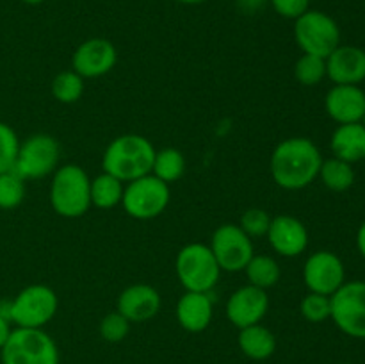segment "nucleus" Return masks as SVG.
Masks as SVG:
<instances>
[{
  "mask_svg": "<svg viewBox=\"0 0 365 364\" xmlns=\"http://www.w3.org/2000/svg\"><path fill=\"white\" fill-rule=\"evenodd\" d=\"M362 123H364V125H365V116H364V120H362Z\"/></svg>",
  "mask_w": 365,
  "mask_h": 364,
  "instance_id": "nucleus-39",
  "label": "nucleus"
},
{
  "mask_svg": "<svg viewBox=\"0 0 365 364\" xmlns=\"http://www.w3.org/2000/svg\"><path fill=\"white\" fill-rule=\"evenodd\" d=\"M175 316H177L178 325L191 334L205 330L214 316V303L209 293L185 291L178 298Z\"/></svg>",
  "mask_w": 365,
  "mask_h": 364,
  "instance_id": "nucleus-19",
  "label": "nucleus"
},
{
  "mask_svg": "<svg viewBox=\"0 0 365 364\" xmlns=\"http://www.w3.org/2000/svg\"><path fill=\"white\" fill-rule=\"evenodd\" d=\"M185 171V159L182 156V152L173 146H168V148L157 150L155 159H153V168L152 173L157 178H160L163 182H166L168 186L171 182H177L178 178H182Z\"/></svg>",
  "mask_w": 365,
  "mask_h": 364,
  "instance_id": "nucleus-25",
  "label": "nucleus"
},
{
  "mask_svg": "<svg viewBox=\"0 0 365 364\" xmlns=\"http://www.w3.org/2000/svg\"><path fill=\"white\" fill-rule=\"evenodd\" d=\"M273 218L260 207H252L242 213L241 220H239V227L246 232L252 239L262 238L269 231V225Z\"/></svg>",
  "mask_w": 365,
  "mask_h": 364,
  "instance_id": "nucleus-32",
  "label": "nucleus"
},
{
  "mask_svg": "<svg viewBox=\"0 0 365 364\" xmlns=\"http://www.w3.org/2000/svg\"><path fill=\"white\" fill-rule=\"evenodd\" d=\"M239 348L248 359L266 360L277 352V338L262 323L239 328Z\"/></svg>",
  "mask_w": 365,
  "mask_h": 364,
  "instance_id": "nucleus-21",
  "label": "nucleus"
},
{
  "mask_svg": "<svg viewBox=\"0 0 365 364\" xmlns=\"http://www.w3.org/2000/svg\"><path fill=\"white\" fill-rule=\"evenodd\" d=\"M24 4H29V6H39V4H43L45 0H21Z\"/></svg>",
  "mask_w": 365,
  "mask_h": 364,
  "instance_id": "nucleus-38",
  "label": "nucleus"
},
{
  "mask_svg": "<svg viewBox=\"0 0 365 364\" xmlns=\"http://www.w3.org/2000/svg\"><path fill=\"white\" fill-rule=\"evenodd\" d=\"M330 318L341 332L355 339H365V282H344L330 296Z\"/></svg>",
  "mask_w": 365,
  "mask_h": 364,
  "instance_id": "nucleus-10",
  "label": "nucleus"
},
{
  "mask_svg": "<svg viewBox=\"0 0 365 364\" xmlns=\"http://www.w3.org/2000/svg\"><path fill=\"white\" fill-rule=\"evenodd\" d=\"M269 310V296L264 289L246 284L235 289L227 300V318L237 328L257 325Z\"/></svg>",
  "mask_w": 365,
  "mask_h": 364,
  "instance_id": "nucleus-14",
  "label": "nucleus"
},
{
  "mask_svg": "<svg viewBox=\"0 0 365 364\" xmlns=\"http://www.w3.org/2000/svg\"><path fill=\"white\" fill-rule=\"evenodd\" d=\"M118 61V50L109 39L89 38L75 49L71 56V70L82 79H96L109 74Z\"/></svg>",
  "mask_w": 365,
  "mask_h": 364,
  "instance_id": "nucleus-13",
  "label": "nucleus"
},
{
  "mask_svg": "<svg viewBox=\"0 0 365 364\" xmlns=\"http://www.w3.org/2000/svg\"><path fill=\"white\" fill-rule=\"evenodd\" d=\"M123 191L125 182L103 171L98 177L91 178V206L98 209H113L121 203Z\"/></svg>",
  "mask_w": 365,
  "mask_h": 364,
  "instance_id": "nucleus-23",
  "label": "nucleus"
},
{
  "mask_svg": "<svg viewBox=\"0 0 365 364\" xmlns=\"http://www.w3.org/2000/svg\"><path fill=\"white\" fill-rule=\"evenodd\" d=\"M84 93V79L73 70L57 74L52 81V95L61 103H75Z\"/></svg>",
  "mask_w": 365,
  "mask_h": 364,
  "instance_id": "nucleus-26",
  "label": "nucleus"
},
{
  "mask_svg": "<svg viewBox=\"0 0 365 364\" xmlns=\"http://www.w3.org/2000/svg\"><path fill=\"white\" fill-rule=\"evenodd\" d=\"M303 282L310 293L331 296L346 282L344 263L330 250L314 252L303 266Z\"/></svg>",
  "mask_w": 365,
  "mask_h": 364,
  "instance_id": "nucleus-12",
  "label": "nucleus"
},
{
  "mask_svg": "<svg viewBox=\"0 0 365 364\" xmlns=\"http://www.w3.org/2000/svg\"><path fill=\"white\" fill-rule=\"evenodd\" d=\"M11 330H13V328H11V321L7 320V318L0 316V350H2V346L6 345V341H7V338H9Z\"/></svg>",
  "mask_w": 365,
  "mask_h": 364,
  "instance_id": "nucleus-35",
  "label": "nucleus"
},
{
  "mask_svg": "<svg viewBox=\"0 0 365 364\" xmlns=\"http://www.w3.org/2000/svg\"><path fill=\"white\" fill-rule=\"evenodd\" d=\"M50 203L63 218H81L91 207V178L78 164H64L53 171Z\"/></svg>",
  "mask_w": 365,
  "mask_h": 364,
  "instance_id": "nucleus-3",
  "label": "nucleus"
},
{
  "mask_svg": "<svg viewBox=\"0 0 365 364\" xmlns=\"http://www.w3.org/2000/svg\"><path fill=\"white\" fill-rule=\"evenodd\" d=\"M130 332V321L118 310L106 314L100 321V335L107 343H120Z\"/></svg>",
  "mask_w": 365,
  "mask_h": 364,
  "instance_id": "nucleus-31",
  "label": "nucleus"
},
{
  "mask_svg": "<svg viewBox=\"0 0 365 364\" xmlns=\"http://www.w3.org/2000/svg\"><path fill=\"white\" fill-rule=\"evenodd\" d=\"M294 21V39L303 54L327 59L341 45V29L330 14L309 9Z\"/></svg>",
  "mask_w": 365,
  "mask_h": 364,
  "instance_id": "nucleus-8",
  "label": "nucleus"
},
{
  "mask_svg": "<svg viewBox=\"0 0 365 364\" xmlns=\"http://www.w3.org/2000/svg\"><path fill=\"white\" fill-rule=\"evenodd\" d=\"M299 313L310 323H323L331 314L330 296L309 291L299 303Z\"/></svg>",
  "mask_w": 365,
  "mask_h": 364,
  "instance_id": "nucleus-29",
  "label": "nucleus"
},
{
  "mask_svg": "<svg viewBox=\"0 0 365 364\" xmlns=\"http://www.w3.org/2000/svg\"><path fill=\"white\" fill-rule=\"evenodd\" d=\"M57 307L59 300L50 285L31 284L11 300L9 320L16 327L43 328L53 320Z\"/></svg>",
  "mask_w": 365,
  "mask_h": 364,
  "instance_id": "nucleus-7",
  "label": "nucleus"
},
{
  "mask_svg": "<svg viewBox=\"0 0 365 364\" xmlns=\"http://www.w3.org/2000/svg\"><path fill=\"white\" fill-rule=\"evenodd\" d=\"M356 248H359L360 256L365 259V221L360 225L359 232H356Z\"/></svg>",
  "mask_w": 365,
  "mask_h": 364,
  "instance_id": "nucleus-36",
  "label": "nucleus"
},
{
  "mask_svg": "<svg viewBox=\"0 0 365 364\" xmlns=\"http://www.w3.org/2000/svg\"><path fill=\"white\" fill-rule=\"evenodd\" d=\"M237 7L245 13H257V11L262 9L269 0H235Z\"/></svg>",
  "mask_w": 365,
  "mask_h": 364,
  "instance_id": "nucleus-34",
  "label": "nucleus"
},
{
  "mask_svg": "<svg viewBox=\"0 0 365 364\" xmlns=\"http://www.w3.org/2000/svg\"><path fill=\"white\" fill-rule=\"evenodd\" d=\"M327 77L334 84L360 86L365 81V50L353 45H339L327 57Z\"/></svg>",
  "mask_w": 365,
  "mask_h": 364,
  "instance_id": "nucleus-18",
  "label": "nucleus"
},
{
  "mask_svg": "<svg viewBox=\"0 0 365 364\" xmlns=\"http://www.w3.org/2000/svg\"><path fill=\"white\" fill-rule=\"evenodd\" d=\"M163 300L159 291L150 284H132L120 293L116 310L130 323H143L152 320L160 310Z\"/></svg>",
  "mask_w": 365,
  "mask_h": 364,
  "instance_id": "nucleus-17",
  "label": "nucleus"
},
{
  "mask_svg": "<svg viewBox=\"0 0 365 364\" xmlns=\"http://www.w3.org/2000/svg\"><path fill=\"white\" fill-rule=\"evenodd\" d=\"M319 178L328 189L341 193L355 184V170L351 163L331 157V159H324L321 164Z\"/></svg>",
  "mask_w": 365,
  "mask_h": 364,
  "instance_id": "nucleus-24",
  "label": "nucleus"
},
{
  "mask_svg": "<svg viewBox=\"0 0 365 364\" xmlns=\"http://www.w3.org/2000/svg\"><path fill=\"white\" fill-rule=\"evenodd\" d=\"M242 271H246L248 284L264 289V291L274 288L282 278V268L278 261L271 256H264V253H259V256L253 253Z\"/></svg>",
  "mask_w": 365,
  "mask_h": 364,
  "instance_id": "nucleus-22",
  "label": "nucleus"
},
{
  "mask_svg": "<svg viewBox=\"0 0 365 364\" xmlns=\"http://www.w3.org/2000/svg\"><path fill=\"white\" fill-rule=\"evenodd\" d=\"M269 4L274 13L289 20H296L310 9V0H269Z\"/></svg>",
  "mask_w": 365,
  "mask_h": 364,
  "instance_id": "nucleus-33",
  "label": "nucleus"
},
{
  "mask_svg": "<svg viewBox=\"0 0 365 364\" xmlns=\"http://www.w3.org/2000/svg\"><path fill=\"white\" fill-rule=\"evenodd\" d=\"M177 2L185 4V6H196V4H203L205 0H177Z\"/></svg>",
  "mask_w": 365,
  "mask_h": 364,
  "instance_id": "nucleus-37",
  "label": "nucleus"
},
{
  "mask_svg": "<svg viewBox=\"0 0 365 364\" xmlns=\"http://www.w3.org/2000/svg\"><path fill=\"white\" fill-rule=\"evenodd\" d=\"M175 271L185 291L210 293L217 285L221 268L205 243H189L175 259Z\"/></svg>",
  "mask_w": 365,
  "mask_h": 364,
  "instance_id": "nucleus-4",
  "label": "nucleus"
},
{
  "mask_svg": "<svg viewBox=\"0 0 365 364\" xmlns=\"http://www.w3.org/2000/svg\"><path fill=\"white\" fill-rule=\"evenodd\" d=\"M2 364H59V348L43 328L16 327L0 350Z\"/></svg>",
  "mask_w": 365,
  "mask_h": 364,
  "instance_id": "nucleus-5",
  "label": "nucleus"
},
{
  "mask_svg": "<svg viewBox=\"0 0 365 364\" xmlns=\"http://www.w3.org/2000/svg\"><path fill=\"white\" fill-rule=\"evenodd\" d=\"M210 250L220 264L221 271L237 273L242 271L253 257V239L237 223H223L214 231Z\"/></svg>",
  "mask_w": 365,
  "mask_h": 364,
  "instance_id": "nucleus-11",
  "label": "nucleus"
},
{
  "mask_svg": "<svg viewBox=\"0 0 365 364\" xmlns=\"http://www.w3.org/2000/svg\"><path fill=\"white\" fill-rule=\"evenodd\" d=\"M61 157V146L57 139L50 134H32L20 143L16 161H14V173L20 175L24 181H34L52 175L57 170Z\"/></svg>",
  "mask_w": 365,
  "mask_h": 364,
  "instance_id": "nucleus-9",
  "label": "nucleus"
},
{
  "mask_svg": "<svg viewBox=\"0 0 365 364\" xmlns=\"http://www.w3.org/2000/svg\"><path fill=\"white\" fill-rule=\"evenodd\" d=\"M330 148L334 157L346 163H359L365 159V125L346 123L339 125L330 139Z\"/></svg>",
  "mask_w": 365,
  "mask_h": 364,
  "instance_id": "nucleus-20",
  "label": "nucleus"
},
{
  "mask_svg": "<svg viewBox=\"0 0 365 364\" xmlns=\"http://www.w3.org/2000/svg\"><path fill=\"white\" fill-rule=\"evenodd\" d=\"M294 75L299 84L317 86L327 77V59L312 54H303L294 64Z\"/></svg>",
  "mask_w": 365,
  "mask_h": 364,
  "instance_id": "nucleus-28",
  "label": "nucleus"
},
{
  "mask_svg": "<svg viewBox=\"0 0 365 364\" xmlns=\"http://www.w3.org/2000/svg\"><path fill=\"white\" fill-rule=\"evenodd\" d=\"M323 156L309 138H287L274 146L269 159L271 177L287 191L307 188L319 177Z\"/></svg>",
  "mask_w": 365,
  "mask_h": 364,
  "instance_id": "nucleus-1",
  "label": "nucleus"
},
{
  "mask_svg": "<svg viewBox=\"0 0 365 364\" xmlns=\"http://www.w3.org/2000/svg\"><path fill=\"white\" fill-rule=\"evenodd\" d=\"M266 236L271 248L287 259L302 256L309 246V231L305 223L291 214L274 216Z\"/></svg>",
  "mask_w": 365,
  "mask_h": 364,
  "instance_id": "nucleus-15",
  "label": "nucleus"
},
{
  "mask_svg": "<svg viewBox=\"0 0 365 364\" xmlns=\"http://www.w3.org/2000/svg\"><path fill=\"white\" fill-rule=\"evenodd\" d=\"M18 148H20V139L14 128L6 121H0V173L13 170Z\"/></svg>",
  "mask_w": 365,
  "mask_h": 364,
  "instance_id": "nucleus-30",
  "label": "nucleus"
},
{
  "mask_svg": "<svg viewBox=\"0 0 365 364\" xmlns=\"http://www.w3.org/2000/svg\"><path fill=\"white\" fill-rule=\"evenodd\" d=\"M171 200L170 186L153 173L127 182L121 198L125 213L134 220H153L168 209Z\"/></svg>",
  "mask_w": 365,
  "mask_h": 364,
  "instance_id": "nucleus-6",
  "label": "nucleus"
},
{
  "mask_svg": "<svg viewBox=\"0 0 365 364\" xmlns=\"http://www.w3.org/2000/svg\"><path fill=\"white\" fill-rule=\"evenodd\" d=\"M25 198V181L18 173L4 171L0 173V209L11 211L21 206Z\"/></svg>",
  "mask_w": 365,
  "mask_h": 364,
  "instance_id": "nucleus-27",
  "label": "nucleus"
},
{
  "mask_svg": "<svg viewBox=\"0 0 365 364\" xmlns=\"http://www.w3.org/2000/svg\"><path fill=\"white\" fill-rule=\"evenodd\" d=\"M341 364H349V363H341Z\"/></svg>",
  "mask_w": 365,
  "mask_h": 364,
  "instance_id": "nucleus-40",
  "label": "nucleus"
},
{
  "mask_svg": "<svg viewBox=\"0 0 365 364\" xmlns=\"http://www.w3.org/2000/svg\"><path fill=\"white\" fill-rule=\"evenodd\" d=\"M155 152L152 141L141 134H123L114 138L107 145L102 157V168L106 173L120 178L121 182H132L139 177L152 173Z\"/></svg>",
  "mask_w": 365,
  "mask_h": 364,
  "instance_id": "nucleus-2",
  "label": "nucleus"
},
{
  "mask_svg": "<svg viewBox=\"0 0 365 364\" xmlns=\"http://www.w3.org/2000/svg\"><path fill=\"white\" fill-rule=\"evenodd\" d=\"M324 109L339 125L360 123L365 116V91L360 86L334 84L324 96Z\"/></svg>",
  "mask_w": 365,
  "mask_h": 364,
  "instance_id": "nucleus-16",
  "label": "nucleus"
}]
</instances>
